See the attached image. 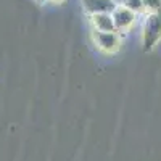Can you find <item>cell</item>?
I'll use <instances>...</instances> for the list:
<instances>
[{
	"mask_svg": "<svg viewBox=\"0 0 161 161\" xmlns=\"http://www.w3.org/2000/svg\"><path fill=\"white\" fill-rule=\"evenodd\" d=\"M161 37V15H153L150 19H148V24H147V29H145V34H143V45H145V50H152L156 42Z\"/></svg>",
	"mask_w": 161,
	"mask_h": 161,
	"instance_id": "1",
	"label": "cell"
},
{
	"mask_svg": "<svg viewBox=\"0 0 161 161\" xmlns=\"http://www.w3.org/2000/svg\"><path fill=\"white\" fill-rule=\"evenodd\" d=\"M97 36H95V44L97 47L105 52V53H113L119 48V39L114 32H100V31H95Z\"/></svg>",
	"mask_w": 161,
	"mask_h": 161,
	"instance_id": "2",
	"label": "cell"
}]
</instances>
